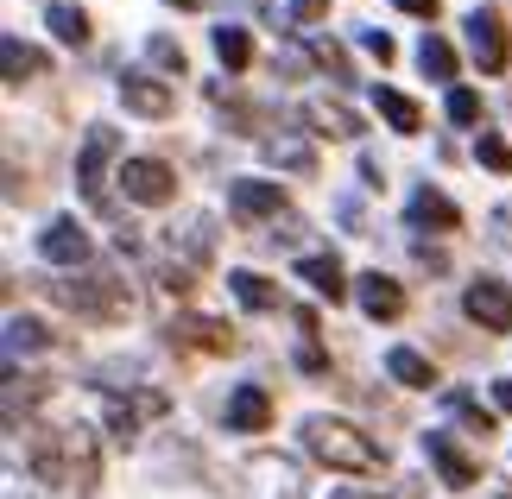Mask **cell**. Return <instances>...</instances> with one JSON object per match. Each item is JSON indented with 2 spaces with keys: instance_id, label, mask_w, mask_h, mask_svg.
Returning a JSON list of instances; mask_svg holds the SVG:
<instances>
[{
  "instance_id": "f1b7e54d",
  "label": "cell",
  "mask_w": 512,
  "mask_h": 499,
  "mask_svg": "<svg viewBox=\"0 0 512 499\" xmlns=\"http://www.w3.org/2000/svg\"><path fill=\"white\" fill-rule=\"evenodd\" d=\"M310 64H317V70H329V76H336V83H354V64H348V51L336 45V38H310Z\"/></svg>"
},
{
  "instance_id": "ac0fdd59",
  "label": "cell",
  "mask_w": 512,
  "mask_h": 499,
  "mask_svg": "<svg viewBox=\"0 0 512 499\" xmlns=\"http://www.w3.org/2000/svg\"><path fill=\"white\" fill-rule=\"evenodd\" d=\"M298 278H304L317 297H329V304H342V297H348V272H342L336 253H310V259H298Z\"/></svg>"
},
{
  "instance_id": "7a4b0ae2",
  "label": "cell",
  "mask_w": 512,
  "mask_h": 499,
  "mask_svg": "<svg viewBox=\"0 0 512 499\" xmlns=\"http://www.w3.org/2000/svg\"><path fill=\"white\" fill-rule=\"evenodd\" d=\"M304 449L317 455L323 468H336V474H380L386 468V449L373 443V436L361 424H348V417H304Z\"/></svg>"
},
{
  "instance_id": "f546056e",
  "label": "cell",
  "mask_w": 512,
  "mask_h": 499,
  "mask_svg": "<svg viewBox=\"0 0 512 499\" xmlns=\"http://www.w3.org/2000/svg\"><path fill=\"white\" fill-rule=\"evenodd\" d=\"M443 405L456 411V417H462V424L475 430V436H487V430H494V411H487V405H481L475 392H462V386H456V392H443Z\"/></svg>"
},
{
  "instance_id": "b9f144b4",
  "label": "cell",
  "mask_w": 512,
  "mask_h": 499,
  "mask_svg": "<svg viewBox=\"0 0 512 499\" xmlns=\"http://www.w3.org/2000/svg\"><path fill=\"white\" fill-rule=\"evenodd\" d=\"M171 7H190V13H196V7H203V0H171Z\"/></svg>"
},
{
  "instance_id": "3957f363",
  "label": "cell",
  "mask_w": 512,
  "mask_h": 499,
  "mask_svg": "<svg viewBox=\"0 0 512 499\" xmlns=\"http://www.w3.org/2000/svg\"><path fill=\"white\" fill-rule=\"evenodd\" d=\"M45 291L76 316H95V323H121L133 310L127 278H114V266H89L83 278H45Z\"/></svg>"
},
{
  "instance_id": "f35d334b",
  "label": "cell",
  "mask_w": 512,
  "mask_h": 499,
  "mask_svg": "<svg viewBox=\"0 0 512 499\" xmlns=\"http://www.w3.org/2000/svg\"><path fill=\"white\" fill-rule=\"evenodd\" d=\"M298 367H304V373H329V361H323L317 348H304V354H298Z\"/></svg>"
},
{
  "instance_id": "4fadbf2b",
  "label": "cell",
  "mask_w": 512,
  "mask_h": 499,
  "mask_svg": "<svg viewBox=\"0 0 512 499\" xmlns=\"http://www.w3.org/2000/svg\"><path fill=\"white\" fill-rule=\"evenodd\" d=\"M38 253L51 259V266H89V234H83V222H76V215H57V222L38 234Z\"/></svg>"
},
{
  "instance_id": "484cf974",
  "label": "cell",
  "mask_w": 512,
  "mask_h": 499,
  "mask_svg": "<svg viewBox=\"0 0 512 499\" xmlns=\"http://www.w3.org/2000/svg\"><path fill=\"white\" fill-rule=\"evenodd\" d=\"M418 70L430 76V83H449V76H456V45H449V38H437V32H424V45H418Z\"/></svg>"
},
{
  "instance_id": "52a82bcc",
  "label": "cell",
  "mask_w": 512,
  "mask_h": 499,
  "mask_svg": "<svg viewBox=\"0 0 512 499\" xmlns=\"http://www.w3.org/2000/svg\"><path fill=\"white\" fill-rule=\"evenodd\" d=\"M468 51H475V64L487 76H500L512 64V38H506L500 7H475V13H468Z\"/></svg>"
},
{
  "instance_id": "cb8c5ba5",
  "label": "cell",
  "mask_w": 512,
  "mask_h": 499,
  "mask_svg": "<svg viewBox=\"0 0 512 499\" xmlns=\"http://www.w3.org/2000/svg\"><path fill=\"white\" fill-rule=\"evenodd\" d=\"M51 342L45 323H32V316H7V367H19V354H38Z\"/></svg>"
},
{
  "instance_id": "30bf717a",
  "label": "cell",
  "mask_w": 512,
  "mask_h": 499,
  "mask_svg": "<svg viewBox=\"0 0 512 499\" xmlns=\"http://www.w3.org/2000/svg\"><path fill=\"white\" fill-rule=\"evenodd\" d=\"M424 455H430V468L443 474V487H456V493L481 481V462H475V455H468L449 430H424Z\"/></svg>"
},
{
  "instance_id": "6da1fadb",
  "label": "cell",
  "mask_w": 512,
  "mask_h": 499,
  "mask_svg": "<svg viewBox=\"0 0 512 499\" xmlns=\"http://www.w3.org/2000/svg\"><path fill=\"white\" fill-rule=\"evenodd\" d=\"M26 468L38 474V481L89 499L95 481H102V449H95V436L83 424H51V430H32L26 436Z\"/></svg>"
},
{
  "instance_id": "d590c367",
  "label": "cell",
  "mask_w": 512,
  "mask_h": 499,
  "mask_svg": "<svg viewBox=\"0 0 512 499\" xmlns=\"http://www.w3.org/2000/svg\"><path fill=\"white\" fill-rule=\"evenodd\" d=\"M323 13H329V0H291V19H298V26H317Z\"/></svg>"
},
{
  "instance_id": "e0dca14e",
  "label": "cell",
  "mask_w": 512,
  "mask_h": 499,
  "mask_svg": "<svg viewBox=\"0 0 512 499\" xmlns=\"http://www.w3.org/2000/svg\"><path fill=\"white\" fill-rule=\"evenodd\" d=\"M121 102L133 114H146V121H165L177 108V95H171V83H159V76H121Z\"/></svg>"
},
{
  "instance_id": "4316f807",
  "label": "cell",
  "mask_w": 512,
  "mask_h": 499,
  "mask_svg": "<svg viewBox=\"0 0 512 499\" xmlns=\"http://www.w3.org/2000/svg\"><path fill=\"white\" fill-rule=\"evenodd\" d=\"M45 26L64 38V45H89V13H83V7H70V0L45 7Z\"/></svg>"
},
{
  "instance_id": "83f0119b",
  "label": "cell",
  "mask_w": 512,
  "mask_h": 499,
  "mask_svg": "<svg viewBox=\"0 0 512 499\" xmlns=\"http://www.w3.org/2000/svg\"><path fill=\"white\" fill-rule=\"evenodd\" d=\"M215 57H222L228 70H247V64H253V38H247V26H215Z\"/></svg>"
},
{
  "instance_id": "8d00e7d4",
  "label": "cell",
  "mask_w": 512,
  "mask_h": 499,
  "mask_svg": "<svg viewBox=\"0 0 512 499\" xmlns=\"http://www.w3.org/2000/svg\"><path fill=\"white\" fill-rule=\"evenodd\" d=\"M361 45H367L373 57H380V64H392V57H399V45H392L386 32H361Z\"/></svg>"
},
{
  "instance_id": "9c48e42d",
  "label": "cell",
  "mask_w": 512,
  "mask_h": 499,
  "mask_svg": "<svg viewBox=\"0 0 512 499\" xmlns=\"http://www.w3.org/2000/svg\"><path fill=\"white\" fill-rule=\"evenodd\" d=\"M121 190L133 196V203L159 209V203L177 196V171L165 165V158H127V165H121Z\"/></svg>"
},
{
  "instance_id": "7c38bea8",
  "label": "cell",
  "mask_w": 512,
  "mask_h": 499,
  "mask_svg": "<svg viewBox=\"0 0 512 499\" xmlns=\"http://www.w3.org/2000/svg\"><path fill=\"white\" fill-rule=\"evenodd\" d=\"M146 417H165V392H152V386H140L133 398H114L108 392V430H114V443H133Z\"/></svg>"
},
{
  "instance_id": "9a60e30c",
  "label": "cell",
  "mask_w": 512,
  "mask_h": 499,
  "mask_svg": "<svg viewBox=\"0 0 512 499\" xmlns=\"http://www.w3.org/2000/svg\"><path fill=\"white\" fill-rule=\"evenodd\" d=\"M405 222H411V228H430V234H456V228H462V209L449 203L443 190L418 184V190H411V203H405Z\"/></svg>"
},
{
  "instance_id": "d6a6232c",
  "label": "cell",
  "mask_w": 512,
  "mask_h": 499,
  "mask_svg": "<svg viewBox=\"0 0 512 499\" xmlns=\"http://www.w3.org/2000/svg\"><path fill=\"white\" fill-rule=\"evenodd\" d=\"M481 165L487 171H512V146H506L500 133H481Z\"/></svg>"
},
{
  "instance_id": "ba28073f",
  "label": "cell",
  "mask_w": 512,
  "mask_h": 499,
  "mask_svg": "<svg viewBox=\"0 0 512 499\" xmlns=\"http://www.w3.org/2000/svg\"><path fill=\"white\" fill-rule=\"evenodd\" d=\"M462 310H468V323H481L487 335H506L512 329V285L506 278H475V285L462 291Z\"/></svg>"
},
{
  "instance_id": "d6986e66",
  "label": "cell",
  "mask_w": 512,
  "mask_h": 499,
  "mask_svg": "<svg viewBox=\"0 0 512 499\" xmlns=\"http://www.w3.org/2000/svg\"><path fill=\"white\" fill-rule=\"evenodd\" d=\"M0 64H7V83L19 89V83H32V76H45L51 70V57L38 51V45H26V38H0Z\"/></svg>"
},
{
  "instance_id": "8fae6325",
  "label": "cell",
  "mask_w": 512,
  "mask_h": 499,
  "mask_svg": "<svg viewBox=\"0 0 512 499\" xmlns=\"http://www.w3.org/2000/svg\"><path fill=\"white\" fill-rule=\"evenodd\" d=\"M165 342L171 348H190V354H234V329L215 323V316H171Z\"/></svg>"
},
{
  "instance_id": "277c9868",
  "label": "cell",
  "mask_w": 512,
  "mask_h": 499,
  "mask_svg": "<svg viewBox=\"0 0 512 499\" xmlns=\"http://www.w3.org/2000/svg\"><path fill=\"white\" fill-rule=\"evenodd\" d=\"M114 152H121V133H114V127H89L83 133V152H76V190H83V203H95V209H102Z\"/></svg>"
},
{
  "instance_id": "5b68a950",
  "label": "cell",
  "mask_w": 512,
  "mask_h": 499,
  "mask_svg": "<svg viewBox=\"0 0 512 499\" xmlns=\"http://www.w3.org/2000/svg\"><path fill=\"white\" fill-rule=\"evenodd\" d=\"M228 215L241 228L279 222V215H285V190L272 184V177H234V184H228Z\"/></svg>"
},
{
  "instance_id": "44dd1931",
  "label": "cell",
  "mask_w": 512,
  "mask_h": 499,
  "mask_svg": "<svg viewBox=\"0 0 512 499\" xmlns=\"http://www.w3.org/2000/svg\"><path fill=\"white\" fill-rule=\"evenodd\" d=\"M304 121H310V133H317V139H361V121H354L342 102H310Z\"/></svg>"
},
{
  "instance_id": "74e56055",
  "label": "cell",
  "mask_w": 512,
  "mask_h": 499,
  "mask_svg": "<svg viewBox=\"0 0 512 499\" xmlns=\"http://www.w3.org/2000/svg\"><path fill=\"white\" fill-rule=\"evenodd\" d=\"M392 7H405L411 19H437V13H443V0H392Z\"/></svg>"
},
{
  "instance_id": "603a6c76",
  "label": "cell",
  "mask_w": 512,
  "mask_h": 499,
  "mask_svg": "<svg viewBox=\"0 0 512 499\" xmlns=\"http://www.w3.org/2000/svg\"><path fill=\"white\" fill-rule=\"evenodd\" d=\"M386 373L399 379V386H411V392H430V386H437V367H430L418 348H392L386 354Z\"/></svg>"
},
{
  "instance_id": "5bb4252c",
  "label": "cell",
  "mask_w": 512,
  "mask_h": 499,
  "mask_svg": "<svg viewBox=\"0 0 512 499\" xmlns=\"http://www.w3.org/2000/svg\"><path fill=\"white\" fill-rule=\"evenodd\" d=\"M228 430H241V436L272 430V392L260 386V379H247V386L228 392Z\"/></svg>"
},
{
  "instance_id": "d4e9b609",
  "label": "cell",
  "mask_w": 512,
  "mask_h": 499,
  "mask_svg": "<svg viewBox=\"0 0 512 499\" xmlns=\"http://www.w3.org/2000/svg\"><path fill=\"white\" fill-rule=\"evenodd\" d=\"M266 158H272V165H285V171H298V177H317V152H310L304 139H291V133L266 139Z\"/></svg>"
},
{
  "instance_id": "836d02e7",
  "label": "cell",
  "mask_w": 512,
  "mask_h": 499,
  "mask_svg": "<svg viewBox=\"0 0 512 499\" xmlns=\"http://www.w3.org/2000/svg\"><path fill=\"white\" fill-rule=\"evenodd\" d=\"M209 247H215V234H209L203 215H196V222H184V253H190V259H209Z\"/></svg>"
},
{
  "instance_id": "ab89813d",
  "label": "cell",
  "mask_w": 512,
  "mask_h": 499,
  "mask_svg": "<svg viewBox=\"0 0 512 499\" xmlns=\"http://www.w3.org/2000/svg\"><path fill=\"white\" fill-rule=\"evenodd\" d=\"M494 398H500V411H512V379H494Z\"/></svg>"
},
{
  "instance_id": "e575fe53",
  "label": "cell",
  "mask_w": 512,
  "mask_h": 499,
  "mask_svg": "<svg viewBox=\"0 0 512 499\" xmlns=\"http://www.w3.org/2000/svg\"><path fill=\"white\" fill-rule=\"evenodd\" d=\"M190 285H196V278H190V266H184V259H177V266H165V272H159V291H165V297H184Z\"/></svg>"
},
{
  "instance_id": "2e32d148",
  "label": "cell",
  "mask_w": 512,
  "mask_h": 499,
  "mask_svg": "<svg viewBox=\"0 0 512 499\" xmlns=\"http://www.w3.org/2000/svg\"><path fill=\"white\" fill-rule=\"evenodd\" d=\"M354 297H361V310L373 316V323H399L405 316V291H399V278H386V272H361Z\"/></svg>"
},
{
  "instance_id": "ffe728a7",
  "label": "cell",
  "mask_w": 512,
  "mask_h": 499,
  "mask_svg": "<svg viewBox=\"0 0 512 499\" xmlns=\"http://www.w3.org/2000/svg\"><path fill=\"white\" fill-rule=\"evenodd\" d=\"M228 291H234L241 310H279L285 304V291L272 285V278H260V272H228Z\"/></svg>"
},
{
  "instance_id": "60d3db41",
  "label": "cell",
  "mask_w": 512,
  "mask_h": 499,
  "mask_svg": "<svg viewBox=\"0 0 512 499\" xmlns=\"http://www.w3.org/2000/svg\"><path fill=\"white\" fill-rule=\"evenodd\" d=\"M329 499H380V493H367V487H336Z\"/></svg>"
},
{
  "instance_id": "8992f818",
  "label": "cell",
  "mask_w": 512,
  "mask_h": 499,
  "mask_svg": "<svg viewBox=\"0 0 512 499\" xmlns=\"http://www.w3.org/2000/svg\"><path fill=\"white\" fill-rule=\"evenodd\" d=\"M241 474H247V481H241L247 499H310L298 462H285V455H253Z\"/></svg>"
},
{
  "instance_id": "4dcf8cb0",
  "label": "cell",
  "mask_w": 512,
  "mask_h": 499,
  "mask_svg": "<svg viewBox=\"0 0 512 499\" xmlns=\"http://www.w3.org/2000/svg\"><path fill=\"white\" fill-rule=\"evenodd\" d=\"M146 57H152V64H159V70H171V76H184L190 70V57H184V45H177V38H146Z\"/></svg>"
},
{
  "instance_id": "7402d4cb",
  "label": "cell",
  "mask_w": 512,
  "mask_h": 499,
  "mask_svg": "<svg viewBox=\"0 0 512 499\" xmlns=\"http://www.w3.org/2000/svg\"><path fill=\"white\" fill-rule=\"evenodd\" d=\"M373 108L392 121V133H424V108L411 102L405 89H373Z\"/></svg>"
},
{
  "instance_id": "1f68e13d",
  "label": "cell",
  "mask_w": 512,
  "mask_h": 499,
  "mask_svg": "<svg viewBox=\"0 0 512 499\" xmlns=\"http://www.w3.org/2000/svg\"><path fill=\"white\" fill-rule=\"evenodd\" d=\"M443 108H449V121H456V127H475V121H481V95H475V89H449Z\"/></svg>"
}]
</instances>
